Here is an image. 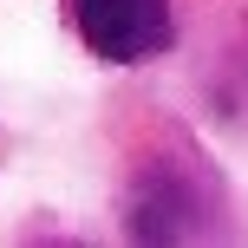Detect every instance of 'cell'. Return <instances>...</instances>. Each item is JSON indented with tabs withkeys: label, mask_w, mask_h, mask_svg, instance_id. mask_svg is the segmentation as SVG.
Returning a JSON list of instances; mask_svg holds the SVG:
<instances>
[{
	"label": "cell",
	"mask_w": 248,
	"mask_h": 248,
	"mask_svg": "<svg viewBox=\"0 0 248 248\" xmlns=\"http://www.w3.org/2000/svg\"><path fill=\"white\" fill-rule=\"evenodd\" d=\"M78 39L111 65H137L170 52L176 26H170V0H72Z\"/></svg>",
	"instance_id": "6da1fadb"
}]
</instances>
